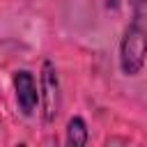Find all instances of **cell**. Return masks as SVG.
I'll return each instance as SVG.
<instances>
[{
  "label": "cell",
  "instance_id": "obj_3",
  "mask_svg": "<svg viewBox=\"0 0 147 147\" xmlns=\"http://www.w3.org/2000/svg\"><path fill=\"white\" fill-rule=\"evenodd\" d=\"M11 87H14V99L21 115L32 117L39 106V85H37L34 74L28 69H16L11 74Z\"/></svg>",
  "mask_w": 147,
  "mask_h": 147
},
{
  "label": "cell",
  "instance_id": "obj_2",
  "mask_svg": "<svg viewBox=\"0 0 147 147\" xmlns=\"http://www.w3.org/2000/svg\"><path fill=\"white\" fill-rule=\"evenodd\" d=\"M39 103H41V113H44V122L53 124L60 115L62 108V85H60V76H57V67L53 60H44L41 62V71H39Z\"/></svg>",
  "mask_w": 147,
  "mask_h": 147
},
{
  "label": "cell",
  "instance_id": "obj_4",
  "mask_svg": "<svg viewBox=\"0 0 147 147\" xmlns=\"http://www.w3.org/2000/svg\"><path fill=\"white\" fill-rule=\"evenodd\" d=\"M90 140V131H87V124L80 115H74L69 117L67 122V133H64V142L69 147H85Z\"/></svg>",
  "mask_w": 147,
  "mask_h": 147
},
{
  "label": "cell",
  "instance_id": "obj_1",
  "mask_svg": "<svg viewBox=\"0 0 147 147\" xmlns=\"http://www.w3.org/2000/svg\"><path fill=\"white\" fill-rule=\"evenodd\" d=\"M119 71L138 76L147 64V0H131V14L119 39Z\"/></svg>",
  "mask_w": 147,
  "mask_h": 147
}]
</instances>
